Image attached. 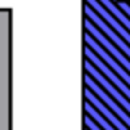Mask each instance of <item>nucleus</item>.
I'll return each mask as SVG.
<instances>
[{
    "label": "nucleus",
    "instance_id": "f257e3e1",
    "mask_svg": "<svg viewBox=\"0 0 130 130\" xmlns=\"http://www.w3.org/2000/svg\"><path fill=\"white\" fill-rule=\"evenodd\" d=\"M84 84H86V87H87V89H89V91H91V92H92V94H94V96H96V97H97L99 100H100V102H102V104H104V105L115 115V117H119V120L130 130V115L120 107V105H119V104H117V102H115V100H114V99L110 97L100 86H99L87 72H86V76H84Z\"/></svg>",
    "mask_w": 130,
    "mask_h": 130
},
{
    "label": "nucleus",
    "instance_id": "f03ea898",
    "mask_svg": "<svg viewBox=\"0 0 130 130\" xmlns=\"http://www.w3.org/2000/svg\"><path fill=\"white\" fill-rule=\"evenodd\" d=\"M84 54H86V59H87V61L94 66L99 72H100V74H102V76H104V77H105V79H107V81H109V82H110V84H112V86H114V87H115V89H117V91H119V92H120V94H122V96L130 102V89L125 86V82H124L117 74H114V72H112V69L105 64L104 61H100V58H99V56L92 51V49H91V48H89V46H87V45L84 46Z\"/></svg>",
    "mask_w": 130,
    "mask_h": 130
},
{
    "label": "nucleus",
    "instance_id": "7ed1b4c3",
    "mask_svg": "<svg viewBox=\"0 0 130 130\" xmlns=\"http://www.w3.org/2000/svg\"><path fill=\"white\" fill-rule=\"evenodd\" d=\"M84 13H86V18H89L96 27H99V28H97L99 31L102 33V35H105L109 40H112L110 43H112L117 49H120V51L124 53V56L130 61V46L124 41V40H122V38H120V36H119V35H117V33L114 31V30H112V28H110V27H109L102 18H100V17H99V15L92 10V8H91V7H89V5H87V3L84 5Z\"/></svg>",
    "mask_w": 130,
    "mask_h": 130
},
{
    "label": "nucleus",
    "instance_id": "20e7f679",
    "mask_svg": "<svg viewBox=\"0 0 130 130\" xmlns=\"http://www.w3.org/2000/svg\"><path fill=\"white\" fill-rule=\"evenodd\" d=\"M84 27H86V31L89 33L99 45H100V46H102V48H104V49H105V51H107V53H109V54H110V56H112V58H114V59H115V61H117V63H119V64L130 74V61L124 56V53H122L120 49H117V48L110 43V40H109L105 35H102V33L99 31L97 27H96L89 18L84 20Z\"/></svg>",
    "mask_w": 130,
    "mask_h": 130
},
{
    "label": "nucleus",
    "instance_id": "39448f33",
    "mask_svg": "<svg viewBox=\"0 0 130 130\" xmlns=\"http://www.w3.org/2000/svg\"><path fill=\"white\" fill-rule=\"evenodd\" d=\"M84 41H86V45H87V46H89V48L97 54L99 58H100V61H104L105 64L112 69V72H114V74H117V76L125 82V86L130 89V74H129V72L119 64V63H117V61H115V59H114V58H112V56H110V54H109V53H107V51H105V49H104V48H102V46H100V45H99L97 41H96V40H94V38H92L87 31L84 33Z\"/></svg>",
    "mask_w": 130,
    "mask_h": 130
},
{
    "label": "nucleus",
    "instance_id": "423d86ee",
    "mask_svg": "<svg viewBox=\"0 0 130 130\" xmlns=\"http://www.w3.org/2000/svg\"><path fill=\"white\" fill-rule=\"evenodd\" d=\"M84 69H86V72L97 82L99 86H100V87H102V89H104V91H105V92H107V94H109V96H110V97L114 99V100H115V102H117V104H119V105H120V107L130 115V102L124 97V96H122V94H120V92H119V91H117V89H115V87H114V86H112V84H110L100 72H99L97 69L87 61V59H84Z\"/></svg>",
    "mask_w": 130,
    "mask_h": 130
},
{
    "label": "nucleus",
    "instance_id": "0eeeda50",
    "mask_svg": "<svg viewBox=\"0 0 130 130\" xmlns=\"http://www.w3.org/2000/svg\"><path fill=\"white\" fill-rule=\"evenodd\" d=\"M86 3H87V5H89V7L97 13L99 17H100V18H102V20H104V22H105V23H107V25H109V27H110V28H112V30H114V31L117 33V35H119V36H120V38H122V40H124V41L130 46V33L127 31V30H125V28H124V27H122V25H120V23H119L112 15H110V13H109L102 5H100V3H99L97 0H86Z\"/></svg>",
    "mask_w": 130,
    "mask_h": 130
},
{
    "label": "nucleus",
    "instance_id": "6e6552de",
    "mask_svg": "<svg viewBox=\"0 0 130 130\" xmlns=\"http://www.w3.org/2000/svg\"><path fill=\"white\" fill-rule=\"evenodd\" d=\"M84 97H86V100H87V102H89V104H91V105H92V107H94V109H96V110H97L99 114H100V115H102V117H104L115 130H129L120 120H119V117H115V115H114V114H112V112H110V110H109V109H107V107H105V105H104V104H102L87 87H86V91H84Z\"/></svg>",
    "mask_w": 130,
    "mask_h": 130
},
{
    "label": "nucleus",
    "instance_id": "1a4fd4ad",
    "mask_svg": "<svg viewBox=\"0 0 130 130\" xmlns=\"http://www.w3.org/2000/svg\"><path fill=\"white\" fill-rule=\"evenodd\" d=\"M97 2L107 10V12H109V13H110V15H112V17H114V18H115V20H117V22H119V23H120V25H122V27H124V28H125V30H127V31L130 33V18L122 12V10H119V7H117L112 0H97Z\"/></svg>",
    "mask_w": 130,
    "mask_h": 130
},
{
    "label": "nucleus",
    "instance_id": "9d476101",
    "mask_svg": "<svg viewBox=\"0 0 130 130\" xmlns=\"http://www.w3.org/2000/svg\"><path fill=\"white\" fill-rule=\"evenodd\" d=\"M84 110H86V114H87V115H89V117H91V119H92L102 130H115L107 120H105V119H104V117H102V115H100V114H99L97 110L87 102V100H86V104H84Z\"/></svg>",
    "mask_w": 130,
    "mask_h": 130
},
{
    "label": "nucleus",
    "instance_id": "9b49d317",
    "mask_svg": "<svg viewBox=\"0 0 130 130\" xmlns=\"http://www.w3.org/2000/svg\"><path fill=\"white\" fill-rule=\"evenodd\" d=\"M84 124H86V129H87V130H102L97 124H96V122L87 115V114H86V117H84Z\"/></svg>",
    "mask_w": 130,
    "mask_h": 130
},
{
    "label": "nucleus",
    "instance_id": "f8f14e48",
    "mask_svg": "<svg viewBox=\"0 0 130 130\" xmlns=\"http://www.w3.org/2000/svg\"><path fill=\"white\" fill-rule=\"evenodd\" d=\"M117 7H119V10H122V12L130 18V5L127 2H117Z\"/></svg>",
    "mask_w": 130,
    "mask_h": 130
},
{
    "label": "nucleus",
    "instance_id": "ddd939ff",
    "mask_svg": "<svg viewBox=\"0 0 130 130\" xmlns=\"http://www.w3.org/2000/svg\"><path fill=\"white\" fill-rule=\"evenodd\" d=\"M112 2H114V3H115V2H120V0H112Z\"/></svg>",
    "mask_w": 130,
    "mask_h": 130
},
{
    "label": "nucleus",
    "instance_id": "4468645a",
    "mask_svg": "<svg viewBox=\"0 0 130 130\" xmlns=\"http://www.w3.org/2000/svg\"><path fill=\"white\" fill-rule=\"evenodd\" d=\"M86 130H87V129H86Z\"/></svg>",
    "mask_w": 130,
    "mask_h": 130
}]
</instances>
